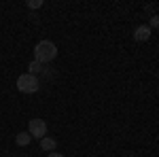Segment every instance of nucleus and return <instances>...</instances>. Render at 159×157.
I'll use <instances>...</instances> for the list:
<instances>
[{
	"label": "nucleus",
	"mask_w": 159,
	"mask_h": 157,
	"mask_svg": "<svg viewBox=\"0 0 159 157\" xmlns=\"http://www.w3.org/2000/svg\"><path fill=\"white\" fill-rule=\"evenodd\" d=\"M57 58V47H55V43H51V40H40L36 43V47H34V60L40 62V64H49Z\"/></svg>",
	"instance_id": "1"
},
{
	"label": "nucleus",
	"mask_w": 159,
	"mask_h": 157,
	"mask_svg": "<svg viewBox=\"0 0 159 157\" xmlns=\"http://www.w3.org/2000/svg\"><path fill=\"white\" fill-rule=\"evenodd\" d=\"M38 87H40V81H38V76H34V74L25 72V74H19L17 76V89L21 94H34V91H38Z\"/></svg>",
	"instance_id": "2"
},
{
	"label": "nucleus",
	"mask_w": 159,
	"mask_h": 157,
	"mask_svg": "<svg viewBox=\"0 0 159 157\" xmlns=\"http://www.w3.org/2000/svg\"><path fill=\"white\" fill-rule=\"evenodd\" d=\"M28 132H30V136H34V138H45L47 136V123L43 119H32L30 125H28Z\"/></svg>",
	"instance_id": "3"
},
{
	"label": "nucleus",
	"mask_w": 159,
	"mask_h": 157,
	"mask_svg": "<svg viewBox=\"0 0 159 157\" xmlns=\"http://www.w3.org/2000/svg\"><path fill=\"white\" fill-rule=\"evenodd\" d=\"M151 25H138L134 30V40H138V43H142V40H148L151 38Z\"/></svg>",
	"instance_id": "4"
},
{
	"label": "nucleus",
	"mask_w": 159,
	"mask_h": 157,
	"mask_svg": "<svg viewBox=\"0 0 159 157\" xmlns=\"http://www.w3.org/2000/svg\"><path fill=\"white\" fill-rule=\"evenodd\" d=\"M55 146H57V140H55V138H51V136L40 138V149H43V151H49V153H53V151H55Z\"/></svg>",
	"instance_id": "5"
},
{
	"label": "nucleus",
	"mask_w": 159,
	"mask_h": 157,
	"mask_svg": "<svg viewBox=\"0 0 159 157\" xmlns=\"http://www.w3.org/2000/svg\"><path fill=\"white\" fill-rule=\"evenodd\" d=\"M30 140H32L30 132H19L17 136H15V142H17V146H28V145H30Z\"/></svg>",
	"instance_id": "6"
},
{
	"label": "nucleus",
	"mask_w": 159,
	"mask_h": 157,
	"mask_svg": "<svg viewBox=\"0 0 159 157\" xmlns=\"http://www.w3.org/2000/svg\"><path fill=\"white\" fill-rule=\"evenodd\" d=\"M43 70H45V66H43L40 62H36V60H32V62H30V66H28V72L34 74V76L43 74Z\"/></svg>",
	"instance_id": "7"
},
{
	"label": "nucleus",
	"mask_w": 159,
	"mask_h": 157,
	"mask_svg": "<svg viewBox=\"0 0 159 157\" xmlns=\"http://www.w3.org/2000/svg\"><path fill=\"white\" fill-rule=\"evenodd\" d=\"M28 7H30V9H38V7H43V2H40V0H30Z\"/></svg>",
	"instance_id": "8"
},
{
	"label": "nucleus",
	"mask_w": 159,
	"mask_h": 157,
	"mask_svg": "<svg viewBox=\"0 0 159 157\" xmlns=\"http://www.w3.org/2000/svg\"><path fill=\"white\" fill-rule=\"evenodd\" d=\"M151 24H153V28H159V17H153V21H151Z\"/></svg>",
	"instance_id": "9"
},
{
	"label": "nucleus",
	"mask_w": 159,
	"mask_h": 157,
	"mask_svg": "<svg viewBox=\"0 0 159 157\" xmlns=\"http://www.w3.org/2000/svg\"><path fill=\"white\" fill-rule=\"evenodd\" d=\"M49 157H64L61 153H49Z\"/></svg>",
	"instance_id": "10"
}]
</instances>
